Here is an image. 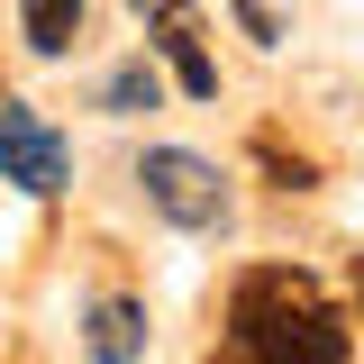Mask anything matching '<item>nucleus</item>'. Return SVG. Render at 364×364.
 <instances>
[{"label": "nucleus", "mask_w": 364, "mask_h": 364, "mask_svg": "<svg viewBox=\"0 0 364 364\" xmlns=\"http://www.w3.org/2000/svg\"><path fill=\"white\" fill-rule=\"evenodd\" d=\"M18 28H28L37 55H64L73 28H82V0H18Z\"/></svg>", "instance_id": "6"}, {"label": "nucleus", "mask_w": 364, "mask_h": 364, "mask_svg": "<svg viewBox=\"0 0 364 364\" xmlns=\"http://www.w3.org/2000/svg\"><path fill=\"white\" fill-rule=\"evenodd\" d=\"M136 182H146V200L173 228H219L228 219L219 164H200V155H182V146H146V155H136Z\"/></svg>", "instance_id": "2"}, {"label": "nucleus", "mask_w": 364, "mask_h": 364, "mask_svg": "<svg viewBox=\"0 0 364 364\" xmlns=\"http://www.w3.org/2000/svg\"><path fill=\"white\" fill-rule=\"evenodd\" d=\"M355 291H364V255H355Z\"/></svg>", "instance_id": "10"}, {"label": "nucleus", "mask_w": 364, "mask_h": 364, "mask_svg": "<svg viewBox=\"0 0 364 364\" xmlns=\"http://www.w3.org/2000/svg\"><path fill=\"white\" fill-rule=\"evenodd\" d=\"M228 346L237 364H346V318L291 264H255L228 291Z\"/></svg>", "instance_id": "1"}, {"label": "nucleus", "mask_w": 364, "mask_h": 364, "mask_svg": "<svg viewBox=\"0 0 364 364\" xmlns=\"http://www.w3.org/2000/svg\"><path fill=\"white\" fill-rule=\"evenodd\" d=\"M82 355L91 364H136V355H146V310H136V301H91Z\"/></svg>", "instance_id": "5"}, {"label": "nucleus", "mask_w": 364, "mask_h": 364, "mask_svg": "<svg viewBox=\"0 0 364 364\" xmlns=\"http://www.w3.org/2000/svg\"><path fill=\"white\" fill-rule=\"evenodd\" d=\"M146 9V28H155V55L173 64V82L191 100H219V64H210V46H200V9L191 0H136Z\"/></svg>", "instance_id": "4"}, {"label": "nucleus", "mask_w": 364, "mask_h": 364, "mask_svg": "<svg viewBox=\"0 0 364 364\" xmlns=\"http://www.w3.org/2000/svg\"><path fill=\"white\" fill-rule=\"evenodd\" d=\"M255 155L273 164V182H282V191H310V182H318V164H310V155H282L273 136H255Z\"/></svg>", "instance_id": "8"}, {"label": "nucleus", "mask_w": 364, "mask_h": 364, "mask_svg": "<svg viewBox=\"0 0 364 364\" xmlns=\"http://www.w3.org/2000/svg\"><path fill=\"white\" fill-rule=\"evenodd\" d=\"M100 109H119V119H136V109H155V64H119V73L100 82Z\"/></svg>", "instance_id": "7"}, {"label": "nucleus", "mask_w": 364, "mask_h": 364, "mask_svg": "<svg viewBox=\"0 0 364 364\" xmlns=\"http://www.w3.org/2000/svg\"><path fill=\"white\" fill-rule=\"evenodd\" d=\"M0 182H18L28 200H55L73 182V146L46 128L28 100H9V91H0Z\"/></svg>", "instance_id": "3"}, {"label": "nucleus", "mask_w": 364, "mask_h": 364, "mask_svg": "<svg viewBox=\"0 0 364 364\" xmlns=\"http://www.w3.org/2000/svg\"><path fill=\"white\" fill-rule=\"evenodd\" d=\"M237 28L255 46H282V9H273V0H237Z\"/></svg>", "instance_id": "9"}]
</instances>
